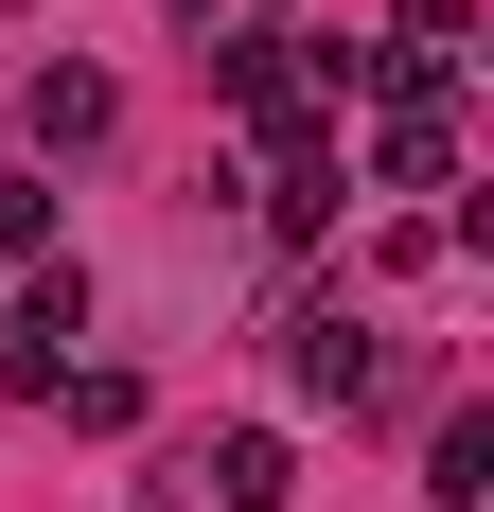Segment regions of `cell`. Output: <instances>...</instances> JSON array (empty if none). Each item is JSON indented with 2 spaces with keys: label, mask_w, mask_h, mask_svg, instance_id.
I'll return each mask as SVG.
<instances>
[{
  "label": "cell",
  "mask_w": 494,
  "mask_h": 512,
  "mask_svg": "<svg viewBox=\"0 0 494 512\" xmlns=\"http://www.w3.org/2000/svg\"><path fill=\"white\" fill-rule=\"evenodd\" d=\"M142 495H212V512H283V495H300V460H283V424H230V442H177V460H159Z\"/></svg>",
  "instance_id": "1"
},
{
  "label": "cell",
  "mask_w": 494,
  "mask_h": 512,
  "mask_svg": "<svg viewBox=\"0 0 494 512\" xmlns=\"http://www.w3.org/2000/svg\"><path fill=\"white\" fill-rule=\"evenodd\" d=\"M283 389H300V407H371V389H389V354L353 336V301H300L283 318Z\"/></svg>",
  "instance_id": "2"
},
{
  "label": "cell",
  "mask_w": 494,
  "mask_h": 512,
  "mask_svg": "<svg viewBox=\"0 0 494 512\" xmlns=\"http://www.w3.org/2000/svg\"><path fill=\"white\" fill-rule=\"evenodd\" d=\"M265 230H283V248L336 230V142H318V124H265Z\"/></svg>",
  "instance_id": "3"
},
{
  "label": "cell",
  "mask_w": 494,
  "mask_h": 512,
  "mask_svg": "<svg viewBox=\"0 0 494 512\" xmlns=\"http://www.w3.org/2000/svg\"><path fill=\"white\" fill-rule=\"evenodd\" d=\"M71 336H89V265H36V283H18V354H0V371H18V389L53 407V371H71Z\"/></svg>",
  "instance_id": "4"
},
{
  "label": "cell",
  "mask_w": 494,
  "mask_h": 512,
  "mask_svg": "<svg viewBox=\"0 0 494 512\" xmlns=\"http://www.w3.org/2000/svg\"><path fill=\"white\" fill-rule=\"evenodd\" d=\"M18 124H36V159H89V142H106V124H124V89H106L89 53H53L36 89H18Z\"/></svg>",
  "instance_id": "5"
},
{
  "label": "cell",
  "mask_w": 494,
  "mask_h": 512,
  "mask_svg": "<svg viewBox=\"0 0 494 512\" xmlns=\"http://www.w3.org/2000/svg\"><path fill=\"white\" fill-rule=\"evenodd\" d=\"M212 89H230L247 124H318V106H300V36H230V53H212Z\"/></svg>",
  "instance_id": "6"
},
{
  "label": "cell",
  "mask_w": 494,
  "mask_h": 512,
  "mask_svg": "<svg viewBox=\"0 0 494 512\" xmlns=\"http://www.w3.org/2000/svg\"><path fill=\"white\" fill-rule=\"evenodd\" d=\"M424 495H442V512H477V495H494V424H442V460H424Z\"/></svg>",
  "instance_id": "7"
},
{
  "label": "cell",
  "mask_w": 494,
  "mask_h": 512,
  "mask_svg": "<svg viewBox=\"0 0 494 512\" xmlns=\"http://www.w3.org/2000/svg\"><path fill=\"white\" fill-rule=\"evenodd\" d=\"M53 248V195H36V177H0V265H36Z\"/></svg>",
  "instance_id": "8"
},
{
  "label": "cell",
  "mask_w": 494,
  "mask_h": 512,
  "mask_svg": "<svg viewBox=\"0 0 494 512\" xmlns=\"http://www.w3.org/2000/svg\"><path fill=\"white\" fill-rule=\"evenodd\" d=\"M477 36V0H406V53H459Z\"/></svg>",
  "instance_id": "9"
},
{
  "label": "cell",
  "mask_w": 494,
  "mask_h": 512,
  "mask_svg": "<svg viewBox=\"0 0 494 512\" xmlns=\"http://www.w3.org/2000/svg\"><path fill=\"white\" fill-rule=\"evenodd\" d=\"M177 18H212V0H177Z\"/></svg>",
  "instance_id": "10"
}]
</instances>
